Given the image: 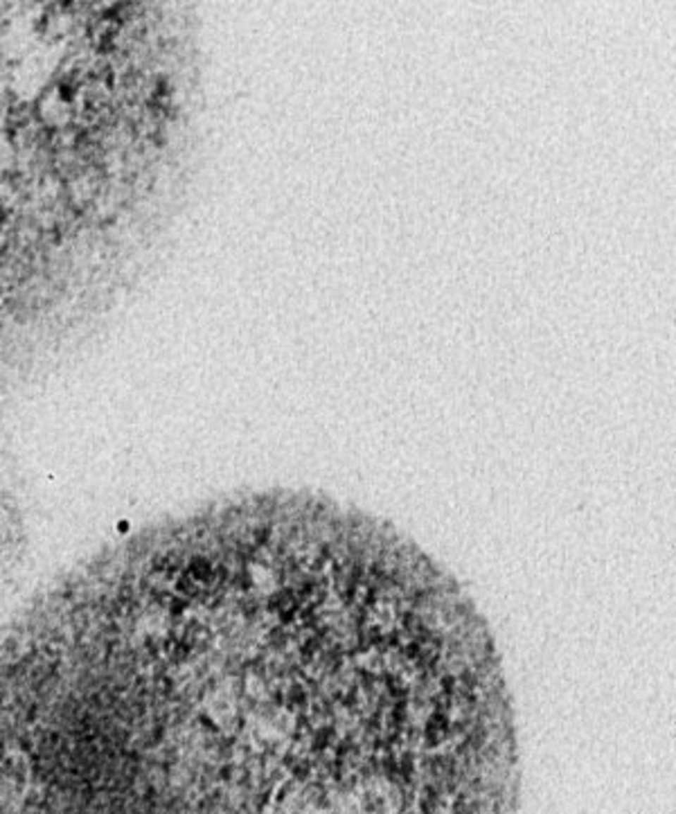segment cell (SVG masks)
Segmentation results:
<instances>
[{"instance_id":"1","label":"cell","mask_w":676,"mask_h":814,"mask_svg":"<svg viewBox=\"0 0 676 814\" xmlns=\"http://www.w3.org/2000/svg\"><path fill=\"white\" fill-rule=\"evenodd\" d=\"M149 580L169 808H517L489 627L393 526L318 497L253 499L183 526Z\"/></svg>"}]
</instances>
